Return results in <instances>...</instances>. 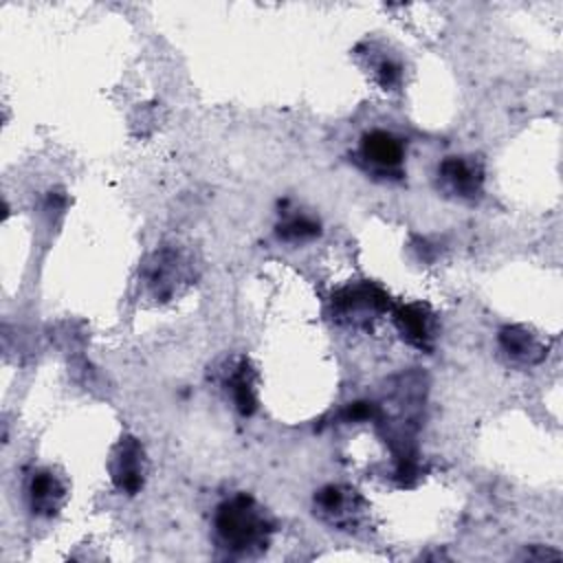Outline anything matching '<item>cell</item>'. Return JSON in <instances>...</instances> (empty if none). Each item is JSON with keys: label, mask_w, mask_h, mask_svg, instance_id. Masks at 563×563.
<instances>
[{"label": "cell", "mask_w": 563, "mask_h": 563, "mask_svg": "<svg viewBox=\"0 0 563 563\" xmlns=\"http://www.w3.org/2000/svg\"><path fill=\"white\" fill-rule=\"evenodd\" d=\"M314 515L339 530H354L365 519V501L354 488L328 484L314 495Z\"/></svg>", "instance_id": "4"}, {"label": "cell", "mask_w": 563, "mask_h": 563, "mask_svg": "<svg viewBox=\"0 0 563 563\" xmlns=\"http://www.w3.org/2000/svg\"><path fill=\"white\" fill-rule=\"evenodd\" d=\"M497 341L508 358L523 363V365H537L548 354V350L539 341V336L532 334L530 330H526L523 325H504L497 334Z\"/></svg>", "instance_id": "10"}, {"label": "cell", "mask_w": 563, "mask_h": 563, "mask_svg": "<svg viewBox=\"0 0 563 563\" xmlns=\"http://www.w3.org/2000/svg\"><path fill=\"white\" fill-rule=\"evenodd\" d=\"M319 233V222L308 216H292L277 227V235L286 242H303L317 238Z\"/></svg>", "instance_id": "12"}, {"label": "cell", "mask_w": 563, "mask_h": 563, "mask_svg": "<svg viewBox=\"0 0 563 563\" xmlns=\"http://www.w3.org/2000/svg\"><path fill=\"white\" fill-rule=\"evenodd\" d=\"M400 77H402V73H400V66L396 64V62H391V59H380L378 64H376V79H378V84L387 90V88H396L398 84H400Z\"/></svg>", "instance_id": "13"}, {"label": "cell", "mask_w": 563, "mask_h": 563, "mask_svg": "<svg viewBox=\"0 0 563 563\" xmlns=\"http://www.w3.org/2000/svg\"><path fill=\"white\" fill-rule=\"evenodd\" d=\"M438 180L446 194L460 200H475L482 196L484 167L468 156H446L438 165Z\"/></svg>", "instance_id": "7"}, {"label": "cell", "mask_w": 563, "mask_h": 563, "mask_svg": "<svg viewBox=\"0 0 563 563\" xmlns=\"http://www.w3.org/2000/svg\"><path fill=\"white\" fill-rule=\"evenodd\" d=\"M235 409L242 416H251L257 409V389H255V374L246 358L233 361L222 378Z\"/></svg>", "instance_id": "11"}, {"label": "cell", "mask_w": 563, "mask_h": 563, "mask_svg": "<svg viewBox=\"0 0 563 563\" xmlns=\"http://www.w3.org/2000/svg\"><path fill=\"white\" fill-rule=\"evenodd\" d=\"M26 495H29L31 510L35 515L51 517L62 508V504L66 499V486L53 471L42 468V471L33 473V477L29 479Z\"/></svg>", "instance_id": "9"}, {"label": "cell", "mask_w": 563, "mask_h": 563, "mask_svg": "<svg viewBox=\"0 0 563 563\" xmlns=\"http://www.w3.org/2000/svg\"><path fill=\"white\" fill-rule=\"evenodd\" d=\"M394 321H396V328L400 332V336L418 347V350H424L429 352L433 347V341H435V319H433V312L424 306V303H402L394 310Z\"/></svg>", "instance_id": "8"}, {"label": "cell", "mask_w": 563, "mask_h": 563, "mask_svg": "<svg viewBox=\"0 0 563 563\" xmlns=\"http://www.w3.org/2000/svg\"><path fill=\"white\" fill-rule=\"evenodd\" d=\"M213 537L229 556H257L271 545L273 521L251 495L238 493L218 504Z\"/></svg>", "instance_id": "1"}, {"label": "cell", "mask_w": 563, "mask_h": 563, "mask_svg": "<svg viewBox=\"0 0 563 563\" xmlns=\"http://www.w3.org/2000/svg\"><path fill=\"white\" fill-rule=\"evenodd\" d=\"M358 154L363 163L380 176H400L405 161L402 141L387 130H369L361 136Z\"/></svg>", "instance_id": "6"}, {"label": "cell", "mask_w": 563, "mask_h": 563, "mask_svg": "<svg viewBox=\"0 0 563 563\" xmlns=\"http://www.w3.org/2000/svg\"><path fill=\"white\" fill-rule=\"evenodd\" d=\"M108 468H110L112 484L121 493L136 495L143 488L145 473H147V460L141 442L132 435L121 438L110 453Z\"/></svg>", "instance_id": "5"}, {"label": "cell", "mask_w": 563, "mask_h": 563, "mask_svg": "<svg viewBox=\"0 0 563 563\" xmlns=\"http://www.w3.org/2000/svg\"><path fill=\"white\" fill-rule=\"evenodd\" d=\"M332 317L339 323L365 325L378 314L389 310V297L378 286L363 282L354 286H345L332 295Z\"/></svg>", "instance_id": "3"}, {"label": "cell", "mask_w": 563, "mask_h": 563, "mask_svg": "<svg viewBox=\"0 0 563 563\" xmlns=\"http://www.w3.org/2000/svg\"><path fill=\"white\" fill-rule=\"evenodd\" d=\"M194 279V262L183 249L165 246L156 251L145 268H143V284L156 301H167L178 295L185 286Z\"/></svg>", "instance_id": "2"}]
</instances>
